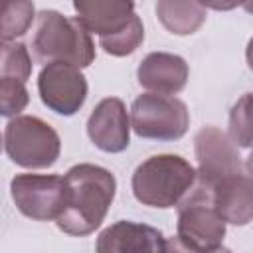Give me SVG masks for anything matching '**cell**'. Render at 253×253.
Wrapping results in <instances>:
<instances>
[{"label":"cell","instance_id":"cell-1","mask_svg":"<svg viewBox=\"0 0 253 253\" xmlns=\"http://www.w3.org/2000/svg\"><path fill=\"white\" fill-rule=\"evenodd\" d=\"M67 202L63 213L55 219L57 227L75 237L93 233L105 219L115 192V176L97 164H75L65 174Z\"/></svg>","mask_w":253,"mask_h":253},{"label":"cell","instance_id":"cell-2","mask_svg":"<svg viewBox=\"0 0 253 253\" xmlns=\"http://www.w3.org/2000/svg\"><path fill=\"white\" fill-rule=\"evenodd\" d=\"M32 53L45 65L69 63L83 69L95 59V43L77 16L67 18L57 10H42L32 38Z\"/></svg>","mask_w":253,"mask_h":253},{"label":"cell","instance_id":"cell-3","mask_svg":"<svg viewBox=\"0 0 253 253\" xmlns=\"http://www.w3.org/2000/svg\"><path fill=\"white\" fill-rule=\"evenodd\" d=\"M198 172L178 154H156L140 162L132 174L134 198L150 208L178 206L196 186Z\"/></svg>","mask_w":253,"mask_h":253},{"label":"cell","instance_id":"cell-4","mask_svg":"<svg viewBox=\"0 0 253 253\" xmlns=\"http://www.w3.org/2000/svg\"><path fill=\"white\" fill-rule=\"evenodd\" d=\"M4 150L22 168H49L59 158L61 140L45 121L20 115L10 119L4 128Z\"/></svg>","mask_w":253,"mask_h":253},{"label":"cell","instance_id":"cell-5","mask_svg":"<svg viewBox=\"0 0 253 253\" xmlns=\"http://www.w3.org/2000/svg\"><path fill=\"white\" fill-rule=\"evenodd\" d=\"M130 126L142 138L178 140L190 126V111L176 97L144 93L132 101Z\"/></svg>","mask_w":253,"mask_h":253},{"label":"cell","instance_id":"cell-6","mask_svg":"<svg viewBox=\"0 0 253 253\" xmlns=\"http://www.w3.org/2000/svg\"><path fill=\"white\" fill-rule=\"evenodd\" d=\"M176 237L186 247L198 251L221 247L225 237V219L217 213L210 194L198 184L178 204Z\"/></svg>","mask_w":253,"mask_h":253},{"label":"cell","instance_id":"cell-7","mask_svg":"<svg viewBox=\"0 0 253 253\" xmlns=\"http://www.w3.org/2000/svg\"><path fill=\"white\" fill-rule=\"evenodd\" d=\"M16 208L30 219H57L67 202L65 176L57 174H18L10 182Z\"/></svg>","mask_w":253,"mask_h":253},{"label":"cell","instance_id":"cell-8","mask_svg":"<svg viewBox=\"0 0 253 253\" xmlns=\"http://www.w3.org/2000/svg\"><path fill=\"white\" fill-rule=\"evenodd\" d=\"M42 103L57 115H75L87 99V81L79 67L69 63L43 65L38 77Z\"/></svg>","mask_w":253,"mask_h":253},{"label":"cell","instance_id":"cell-9","mask_svg":"<svg viewBox=\"0 0 253 253\" xmlns=\"http://www.w3.org/2000/svg\"><path fill=\"white\" fill-rule=\"evenodd\" d=\"M194 150L198 158V184L210 186L229 174L245 170L237 146L217 126H204L194 136Z\"/></svg>","mask_w":253,"mask_h":253},{"label":"cell","instance_id":"cell-10","mask_svg":"<svg viewBox=\"0 0 253 253\" xmlns=\"http://www.w3.org/2000/svg\"><path fill=\"white\" fill-rule=\"evenodd\" d=\"M87 134L103 152H123L130 142V119L119 97H107L97 103L87 119Z\"/></svg>","mask_w":253,"mask_h":253},{"label":"cell","instance_id":"cell-11","mask_svg":"<svg viewBox=\"0 0 253 253\" xmlns=\"http://www.w3.org/2000/svg\"><path fill=\"white\" fill-rule=\"evenodd\" d=\"M198 186L210 194L217 213L225 219V223L247 225L253 221V176L247 172V168L229 174L210 186Z\"/></svg>","mask_w":253,"mask_h":253},{"label":"cell","instance_id":"cell-12","mask_svg":"<svg viewBox=\"0 0 253 253\" xmlns=\"http://www.w3.org/2000/svg\"><path fill=\"white\" fill-rule=\"evenodd\" d=\"M162 231L128 219H121L105 227L95 243L97 253H166Z\"/></svg>","mask_w":253,"mask_h":253},{"label":"cell","instance_id":"cell-13","mask_svg":"<svg viewBox=\"0 0 253 253\" xmlns=\"http://www.w3.org/2000/svg\"><path fill=\"white\" fill-rule=\"evenodd\" d=\"M188 73L190 69L184 57L168 51H152L138 63L136 79L150 93L172 97L186 87Z\"/></svg>","mask_w":253,"mask_h":253},{"label":"cell","instance_id":"cell-14","mask_svg":"<svg viewBox=\"0 0 253 253\" xmlns=\"http://www.w3.org/2000/svg\"><path fill=\"white\" fill-rule=\"evenodd\" d=\"M77 20L87 28L89 34L99 36V40L115 36L130 24L134 14L132 2L117 0H79L73 2Z\"/></svg>","mask_w":253,"mask_h":253},{"label":"cell","instance_id":"cell-15","mask_svg":"<svg viewBox=\"0 0 253 253\" xmlns=\"http://www.w3.org/2000/svg\"><path fill=\"white\" fill-rule=\"evenodd\" d=\"M156 18L160 24L176 36H188L198 32L206 22V6L202 2H182V0H160L156 2Z\"/></svg>","mask_w":253,"mask_h":253},{"label":"cell","instance_id":"cell-16","mask_svg":"<svg viewBox=\"0 0 253 253\" xmlns=\"http://www.w3.org/2000/svg\"><path fill=\"white\" fill-rule=\"evenodd\" d=\"M227 136L235 146L253 148V93H245L233 103Z\"/></svg>","mask_w":253,"mask_h":253},{"label":"cell","instance_id":"cell-17","mask_svg":"<svg viewBox=\"0 0 253 253\" xmlns=\"http://www.w3.org/2000/svg\"><path fill=\"white\" fill-rule=\"evenodd\" d=\"M34 12L32 2H8L2 10V43L16 42L18 36L26 34L34 22Z\"/></svg>","mask_w":253,"mask_h":253},{"label":"cell","instance_id":"cell-18","mask_svg":"<svg viewBox=\"0 0 253 253\" xmlns=\"http://www.w3.org/2000/svg\"><path fill=\"white\" fill-rule=\"evenodd\" d=\"M32 73V57L30 51L24 43L20 42H8L2 43V53H0V77L8 79H18V81H28Z\"/></svg>","mask_w":253,"mask_h":253},{"label":"cell","instance_id":"cell-19","mask_svg":"<svg viewBox=\"0 0 253 253\" xmlns=\"http://www.w3.org/2000/svg\"><path fill=\"white\" fill-rule=\"evenodd\" d=\"M142 40H144V26H142L140 18L134 16L130 20V24L126 28H123L121 32H117L115 36L99 40V45L109 55L125 57V55H130L132 51H136V47L142 43Z\"/></svg>","mask_w":253,"mask_h":253},{"label":"cell","instance_id":"cell-20","mask_svg":"<svg viewBox=\"0 0 253 253\" xmlns=\"http://www.w3.org/2000/svg\"><path fill=\"white\" fill-rule=\"evenodd\" d=\"M30 101L24 81L0 77V113L2 117H18Z\"/></svg>","mask_w":253,"mask_h":253},{"label":"cell","instance_id":"cell-21","mask_svg":"<svg viewBox=\"0 0 253 253\" xmlns=\"http://www.w3.org/2000/svg\"><path fill=\"white\" fill-rule=\"evenodd\" d=\"M166 253H233L229 251L227 247H217V249H211V251H198V249H190L186 247L178 237H170L168 243H166Z\"/></svg>","mask_w":253,"mask_h":253},{"label":"cell","instance_id":"cell-22","mask_svg":"<svg viewBox=\"0 0 253 253\" xmlns=\"http://www.w3.org/2000/svg\"><path fill=\"white\" fill-rule=\"evenodd\" d=\"M245 59H247L249 69L253 71V38L249 40V43H247V47H245Z\"/></svg>","mask_w":253,"mask_h":253},{"label":"cell","instance_id":"cell-23","mask_svg":"<svg viewBox=\"0 0 253 253\" xmlns=\"http://www.w3.org/2000/svg\"><path fill=\"white\" fill-rule=\"evenodd\" d=\"M245 168H247V172L253 176V152L247 156V164H245Z\"/></svg>","mask_w":253,"mask_h":253},{"label":"cell","instance_id":"cell-24","mask_svg":"<svg viewBox=\"0 0 253 253\" xmlns=\"http://www.w3.org/2000/svg\"><path fill=\"white\" fill-rule=\"evenodd\" d=\"M243 8H245L247 12H251V14H253V2H245V4H243Z\"/></svg>","mask_w":253,"mask_h":253}]
</instances>
